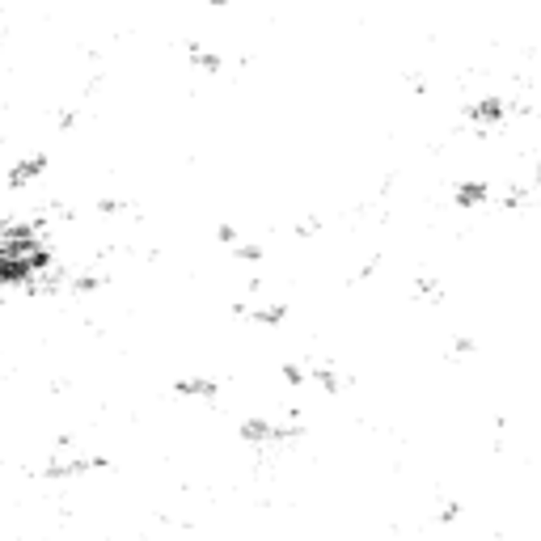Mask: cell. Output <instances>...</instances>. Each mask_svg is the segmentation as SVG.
<instances>
[{
    "mask_svg": "<svg viewBox=\"0 0 541 541\" xmlns=\"http://www.w3.org/2000/svg\"><path fill=\"white\" fill-rule=\"evenodd\" d=\"M174 393L194 398V402H216V398H221V381H216V376H203V373H186L174 381Z\"/></svg>",
    "mask_w": 541,
    "mask_h": 541,
    "instance_id": "cell-3",
    "label": "cell"
},
{
    "mask_svg": "<svg viewBox=\"0 0 541 541\" xmlns=\"http://www.w3.org/2000/svg\"><path fill=\"white\" fill-rule=\"evenodd\" d=\"M47 166H51V157L47 153H30L5 174V182H9V186H30V182H39L42 174H47Z\"/></svg>",
    "mask_w": 541,
    "mask_h": 541,
    "instance_id": "cell-4",
    "label": "cell"
},
{
    "mask_svg": "<svg viewBox=\"0 0 541 541\" xmlns=\"http://www.w3.org/2000/svg\"><path fill=\"white\" fill-rule=\"evenodd\" d=\"M186 59H191L194 68H203V72H221V68H224V56H221V51H212V47H199V42H191V47H186Z\"/></svg>",
    "mask_w": 541,
    "mask_h": 541,
    "instance_id": "cell-6",
    "label": "cell"
},
{
    "mask_svg": "<svg viewBox=\"0 0 541 541\" xmlns=\"http://www.w3.org/2000/svg\"><path fill=\"white\" fill-rule=\"evenodd\" d=\"M415 296H428V301H440L445 296V284L436 275H415Z\"/></svg>",
    "mask_w": 541,
    "mask_h": 541,
    "instance_id": "cell-8",
    "label": "cell"
},
{
    "mask_svg": "<svg viewBox=\"0 0 541 541\" xmlns=\"http://www.w3.org/2000/svg\"><path fill=\"white\" fill-rule=\"evenodd\" d=\"M453 199H457V208H478V203H491L495 191H491L486 178H461L457 186H453Z\"/></svg>",
    "mask_w": 541,
    "mask_h": 541,
    "instance_id": "cell-5",
    "label": "cell"
},
{
    "mask_svg": "<svg viewBox=\"0 0 541 541\" xmlns=\"http://www.w3.org/2000/svg\"><path fill=\"white\" fill-rule=\"evenodd\" d=\"M229 254H233L237 263H258V258H263V246H258V241H246V237H237L233 246H229Z\"/></svg>",
    "mask_w": 541,
    "mask_h": 541,
    "instance_id": "cell-7",
    "label": "cell"
},
{
    "mask_svg": "<svg viewBox=\"0 0 541 541\" xmlns=\"http://www.w3.org/2000/svg\"><path fill=\"white\" fill-rule=\"evenodd\" d=\"M457 516H461V503L448 500V503H440V512H436V520H440V525H453Z\"/></svg>",
    "mask_w": 541,
    "mask_h": 541,
    "instance_id": "cell-9",
    "label": "cell"
},
{
    "mask_svg": "<svg viewBox=\"0 0 541 541\" xmlns=\"http://www.w3.org/2000/svg\"><path fill=\"white\" fill-rule=\"evenodd\" d=\"M512 102L508 97H478V102H470L465 106V119H470L478 131H491V127H503L508 119H512Z\"/></svg>",
    "mask_w": 541,
    "mask_h": 541,
    "instance_id": "cell-1",
    "label": "cell"
},
{
    "mask_svg": "<svg viewBox=\"0 0 541 541\" xmlns=\"http://www.w3.org/2000/svg\"><path fill=\"white\" fill-rule=\"evenodd\" d=\"M233 313L254 321V326H284L288 321V305L284 301H250V305H237Z\"/></svg>",
    "mask_w": 541,
    "mask_h": 541,
    "instance_id": "cell-2",
    "label": "cell"
},
{
    "mask_svg": "<svg viewBox=\"0 0 541 541\" xmlns=\"http://www.w3.org/2000/svg\"><path fill=\"white\" fill-rule=\"evenodd\" d=\"M453 356H473V351H478V343H473V338H453Z\"/></svg>",
    "mask_w": 541,
    "mask_h": 541,
    "instance_id": "cell-10",
    "label": "cell"
}]
</instances>
